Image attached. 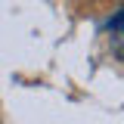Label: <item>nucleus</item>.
Masks as SVG:
<instances>
[{"mask_svg":"<svg viewBox=\"0 0 124 124\" xmlns=\"http://www.w3.org/2000/svg\"><path fill=\"white\" fill-rule=\"evenodd\" d=\"M108 31H112V34H121L124 31V6H118V13L108 19Z\"/></svg>","mask_w":124,"mask_h":124,"instance_id":"nucleus-1","label":"nucleus"},{"mask_svg":"<svg viewBox=\"0 0 124 124\" xmlns=\"http://www.w3.org/2000/svg\"><path fill=\"white\" fill-rule=\"evenodd\" d=\"M112 50H115V56L124 62V31L121 34H112Z\"/></svg>","mask_w":124,"mask_h":124,"instance_id":"nucleus-2","label":"nucleus"}]
</instances>
